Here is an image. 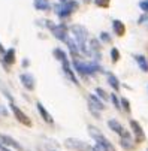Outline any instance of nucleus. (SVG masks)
Returning <instances> with one entry per match:
<instances>
[{
  "label": "nucleus",
  "mask_w": 148,
  "mask_h": 151,
  "mask_svg": "<svg viewBox=\"0 0 148 151\" xmlns=\"http://www.w3.org/2000/svg\"><path fill=\"white\" fill-rule=\"evenodd\" d=\"M70 32H72V35H73V39L78 42L81 52H82V54H88V47L85 45L87 37H88V30H87V27L82 26V24H72V26H70Z\"/></svg>",
  "instance_id": "1"
},
{
  "label": "nucleus",
  "mask_w": 148,
  "mask_h": 151,
  "mask_svg": "<svg viewBox=\"0 0 148 151\" xmlns=\"http://www.w3.org/2000/svg\"><path fill=\"white\" fill-rule=\"evenodd\" d=\"M72 66H73V69L82 78H87L90 75H94L96 72H102V68L99 66L97 63H85V61H81L79 58H73Z\"/></svg>",
  "instance_id": "2"
},
{
  "label": "nucleus",
  "mask_w": 148,
  "mask_h": 151,
  "mask_svg": "<svg viewBox=\"0 0 148 151\" xmlns=\"http://www.w3.org/2000/svg\"><path fill=\"white\" fill-rule=\"evenodd\" d=\"M79 8V3L76 2V0H69V2H66V3H58V5H55L54 6V9H55V14L60 17V18H68V17H70L76 9Z\"/></svg>",
  "instance_id": "3"
},
{
  "label": "nucleus",
  "mask_w": 148,
  "mask_h": 151,
  "mask_svg": "<svg viewBox=\"0 0 148 151\" xmlns=\"http://www.w3.org/2000/svg\"><path fill=\"white\" fill-rule=\"evenodd\" d=\"M65 147L68 150H72V151H93V147L87 142H84L81 139H76V138H68L65 139Z\"/></svg>",
  "instance_id": "4"
},
{
  "label": "nucleus",
  "mask_w": 148,
  "mask_h": 151,
  "mask_svg": "<svg viewBox=\"0 0 148 151\" xmlns=\"http://www.w3.org/2000/svg\"><path fill=\"white\" fill-rule=\"evenodd\" d=\"M9 108H11V111H12V114H14V117L17 118V121H19L23 126H27V127H32V120L27 117V114H24L23 111L19 109V108L14 103V102H11V105H9Z\"/></svg>",
  "instance_id": "5"
},
{
  "label": "nucleus",
  "mask_w": 148,
  "mask_h": 151,
  "mask_svg": "<svg viewBox=\"0 0 148 151\" xmlns=\"http://www.w3.org/2000/svg\"><path fill=\"white\" fill-rule=\"evenodd\" d=\"M51 33L54 35V37L57 39V40H60V42H66L68 39H69V36H68V26L66 24H55L52 29H51Z\"/></svg>",
  "instance_id": "6"
},
{
  "label": "nucleus",
  "mask_w": 148,
  "mask_h": 151,
  "mask_svg": "<svg viewBox=\"0 0 148 151\" xmlns=\"http://www.w3.org/2000/svg\"><path fill=\"white\" fill-rule=\"evenodd\" d=\"M100 50H102V47H100V40L96 39V37L90 39V44H88V55H91V57L94 58V61L100 60V57H102Z\"/></svg>",
  "instance_id": "7"
},
{
  "label": "nucleus",
  "mask_w": 148,
  "mask_h": 151,
  "mask_svg": "<svg viewBox=\"0 0 148 151\" xmlns=\"http://www.w3.org/2000/svg\"><path fill=\"white\" fill-rule=\"evenodd\" d=\"M19 81H21L23 87H24L27 91H33L34 87H36V79H34V76H33L30 72L21 73V75H19Z\"/></svg>",
  "instance_id": "8"
},
{
  "label": "nucleus",
  "mask_w": 148,
  "mask_h": 151,
  "mask_svg": "<svg viewBox=\"0 0 148 151\" xmlns=\"http://www.w3.org/2000/svg\"><path fill=\"white\" fill-rule=\"evenodd\" d=\"M15 55H17V52H15V48H9V50H6L5 51V54H2V58H0V63L3 64V66L6 68V70L9 72V69H11V66L15 63Z\"/></svg>",
  "instance_id": "9"
},
{
  "label": "nucleus",
  "mask_w": 148,
  "mask_h": 151,
  "mask_svg": "<svg viewBox=\"0 0 148 151\" xmlns=\"http://www.w3.org/2000/svg\"><path fill=\"white\" fill-rule=\"evenodd\" d=\"M108 127L111 129V130L114 132V133H117L120 138H126V136H130V133L126 130V129L123 127V124L120 123V121H117V120H109L108 121Z\"/></svg>",
  "instance_id": "10"
},
{
  "label": "nucleus",
  "mask_w": 148,
  "mask_h": 151,
  "mask_svg": "<svg viewBox=\"0 0 148 151\" xmlns=\"http://www.w3.org/2000/svg\"><path fill=\"white\" fill-rule=\"evenodd\" d=\"M129 124H130V129H132V133L135 135V141L136 142H144L145 141V133H144L142 126L136 120H130Z\"/></svg>",
  "instance_id": "11"
},
{
  "label": "nucleus",
  "mask_w": 148,
  "mask_h": 151,
  "mask_svg": "<svg viewBox=\"0 0 148 151\" xmlns=\"http://www.w3.org/2000/svg\"><path fill=\"white\" fill-rule=\"evenodd\" d=\"M0 142H2L3 145L12 148V150H17V151H24V148L21 147L14 138H11L9 135H3V133H0Z\"/></svg>",
  "instance_id": "12"
},
{
  "label": "nucleus",
  "mask_w": 148,
  "mask_h": 151,
  "mask_svg": "<svg viewBox=\"0 0 148 151\" xmlns=\"http://www.w3.org/2000/svg\"><path fill=\"white\" fill-rule=\"evenodd\" d=\"M105 100H102L97 94H90L88 96V108H93V109H96V111H103L105 108V103H103Z\"/></svg>",
  "instance_id": "13"
},
{
  "label": "nucleus",
  "mask_w": 148,
  "mask_h": 151,
  "mask_svg": "<svg viewBox=\"0 0 148 151\" xmlns=\"http://www.w3.org/2000/svg\"><path fill=\"white\" fill-rule=\"evenodd\" d=\"M61 64H63V70H65L66 76H68L73 84H76V85H78V84H79V82H78V78L75 76V72L72 70V66H70L69 60H63V61H61Z\"/></svg>",
  "instance_id": "14"
},
{
  "label": "nucleus",
  "mask_w": 148,
  "mask_h": 151,
  "mask_svg": "<svg viewBox=\"0 0 148 151\" xmlns=\"http://www.w3.org/2000/svg\"><path fill=\"white\" fill-rule=\"evenodd\" d=\"M36 108H37V112H39V115H40L42 118H44V121H45V123H48V124H52V123H54L52 115L47 111V108H45L44 105H42L40 102H37V103H36Z\"/></svg>",
  "instance_id": "15"
},
{
  "label": "nucleus",
  "mask_w": 148,
  "mask_h": 151,
  "mask_svg": "<svg viewBox=\"0 0 148 151\" xmlns=\"http://www.w3.org/2000/svg\"><path fill=\"white\" fill-rule=\"evenodd\" d=\"M66 45H68V48H69L72 57H73V58H79V52H81V50H79L78 42H76L75 39H68V40H66Z\"/></svg>",
  "instance_id": "16"
},
{
  "label": "nucleus",
  "mask_w": 148,
  "mask_h": 151,
  "mask_svg": "<svg viewBox=\"0 0 148 151\" xmlns=\"http://www.w3.org/2000/svg\"><path fill=\"white\" fill-rule=\"evenodd\" d=\"M112 30L117 36H124L126 35V26L121 19H112Z\"/></svg>",
  "instance_id": "17"
},
{
  "label": "nucleus",
  "mask_w": 148,
  "mask_h": 151,
  "mask_svg": "<svg viewBox=\"0 0 148 151\" xmlns=\"http://www.w3.org/2000/svg\"><path fill=\"white\" fill-rule=\"evenodd\" d=\"M33 6H34L36 11H42V12L51 11V3H50V0H33Z\"/></svg>",
  "instance_id": "18"
},
{
  "label": "nucleus",
  "mask_w": 148,
  "mask_h": 151,
  "mask_svg": "<svg viewBox=\"0 0 148 151\" xmlns=\"http://www.w3.org/2000/svg\"><path fill=\"white\" fill-rule=\"evenodd\" d=\"M133 58H135L136 64L139 66V69H141L142 72H148V58H147L145 55H142V54H135Z\"/></svg>",
  "instance_id": "19"
},
{
  "label": "nucleus",
  "mask_w": 148,
  "mask_h": 151,
  "mask_svg": "<svg viewBox=\"0 0 148 151\" xmlns=\"http://www.w3.org/2000/svg\"><path fill=\"white\" fill-rule=\"evenodd\" d=\"M135 144H136V141H133L132 136L120 138V145H121V148L126 150V151H132V150L135 148Z\"/></svg>",
  "instance_id": "20"
},
{
  "label": "nucleus",
  "mask_w": 148,
  "mask_h": 151,
  "mask_svg": "<svg viewBox=\"0 0 148 151\" xmlns=\"http://www.w3.org/2000/svg\"><path fill=\"white\" fill-rule=\"evenodd\" d=\"M106 78H108V84L112 87V90H114V91H118V90H120V87H121L118 78H117L114 73H111V72H108V73H106Z\"/></svg>",
  "instance_id": "21"
},
{
  "label": "nucleus",
  "mask_w": 148,
  "mask_h": 151,
  "mask_svg": "<svg viewBox=\"0 0 148 151\" xmlns=\"http://www.w3.org/2000/svg\"><path fill=\"white\" fill-rule=\"evenodd\" d=\"M93 151H114L112 147H109L108 144H105V142H96V145L93 147Z\"/></svg>",
  "instance_id": "22"
},
{
  "label": "nucleus",
  "mask_w": 148,
  "mask_h": 151,
  "mask_svg": "<svg viewBox=\"0 0 148 151\" xmlns=\"http://www.w3.org/2000/svg\"><path fill=\"white\" fill-rule=\"evenodd\" d=\"M52 55L58 60V61H63V60H68V55H66V52L63 51L61 48H54L52 50Z\"/></svg>",
  "instance_id": "23"
},
{
  "label": "nucleus",
  "mask_w": 148,
  "mask_h": 151,
  "mask_svg": "<svg viewBox=\"0 0 148 151\" xmlns=\"http://www.w3.org/2000/svg\"><path fill=\"white\" fill-rule=\"evenodd\" d=\"M87 129H88V133H90V136H91V138H93L94 141H96V139H97V138H99L100 135H103V133H102V132L99 130L97 127H94V126H91V124H90V126H88Z\"/></svg>",
  "instance_id": "24"
},
{
  "label": "nucleus",
  "mask_w": 148,
  "mask_h": 151,
  "mask_svg": "<svg viewBox=\"0 0 148 151\" xmlns=\"http://www.w3.org/2000/svg\"><path fill=\"white\" fill-rule=\"evenodd\" d=\"M96 94H97L102 100H105V102H106V100H111V96H108V93L105 91L103 88H100V87H97V88H96Z\"/></svg>",
  "instance_id": "25"
},
{
  "label": "nucleus",
  "mask_w": 148,
  "mask_h": 151,
  "mask_svg": "<svg viewBox=\"0 0 148 151\" xmlns=\"http://www.w3.org/2000/svg\"><path fill=\"white\" fill-rule=\"evenodd\" d=\"M99 39L103 42V44H111V42H112V37L109 36L108 32H102V33L99 35Z\"/></svg>",
  "instance_id": "26"
},
{
  "label": "nucleus",
  "mask_w": 148,
  "mask_h": 151,
  "mask_svg": "<svg viewBox=\"0 0 148 151\" xmlns=\"http://www.w3.org/2000/svg\"><path fill=\"white\" fill-rule=\"evenodd\" d=\"M0 91H2L5 96H6V99H9V102H14V99H12V94H11V91L6 88V85L5 84H2V81H0Z\"/></svg>",
  "instance_id": "27"
},
{
  "label": "nucleus",
  "mask_w": 148,
  "mask_h": 151,
  "mask_svg": "<svg viewBox=\"0 0 148 151\" xmlns=\"http://www.w3.org/2000/svg\"><path fill=\"white\" fill-rule=\"evenodd\" d=\"M111 58H112V63H117L120 60V51L117 48H111Z\"/></svg>",
  "instance_id": "28"
},
{
  "label": "nucleus",
  "mask_w": 148,
  "mask_h": 151,
  "mask_svg": "<svg viewBox=\"0 0 148 151\" xmlns=\"http://www.w3.org/2000/svg\"><path fill=\"white\" fill-rule=\"evenodd\" d=\"M121 108H123L126 112H130V102L126 99V97H121Z\"/></svg>",
  "instance_id": "29"
},
{
  "label": "nucleus",
  "mask_w": 148,
  "mask_h": 151,
  "mask_svg": "<svg viewBox=\"0 0 148 151\" xmlns=\"http://www.w3.org/2000/svg\"><path fill=\"white\" fill-rule=\"evenodd\" d=\"M111 102L114 103V106L117 109H121V100L117 99V94H111Z\"/></svg>",
  "instance_id": "30"
},
{
  "label": "nucleus",
  "mask_w": 148,
  "mask_h": 151,
  "mask_svg": "<svg viewBox=\"0 0 148 151\" xmlns=\"http://www.w3.org/2000/svg\"><path fill=\"white\" fill-rule=\"evenodd\" d=\"M109 2H111V0H94V3L99 8H108L109 6Z\"/></svg>",
  "instance_id": "31"
},
{
  "label": "nucleus",
  "mask_w": 148,
  "mask_h": 151,
  "mask_svg": "<svg viewBox=\"0 0 148 151\" xmlns=\"http://www.w3.org/2000/svg\"><path fill=\"white\" fill-rule=\"evenodd\" d=\"M139 8L144 14H148V0H141L139 2Z\"/></svg>",
  "instance_id": "32"
},
{
  "label": "nucleus",
  "mask_w": 148,
  "mask_h": 151,
  "mask_svg": "<svg viewBox=\"0 0 148 151\" xmlns=\"http://www.w3.org/2000/svg\"><path fill=\"white\" fill-rule=\"evenodd\" d=\"M8 109H6V106H3L2 103H0V115H3V117H8Z\"/></svg>",
  "instance_id": "33"
},
{
  "label": "nucleus",
  "mask_w": 148,
  "mask_h": 151,
  "mask_svg": "<svg viewBox=\"0 0 148 151\" xmlns=\"http://www.w3.org/2000/svg\"><path fill=\"white\" fill-rule=\"evenodd\" d=\"M145 21H148V14H144L142 17H139V19H138V23H139V24H144Z\"/></svg>",
  "instance_id": "34"
},
{
  "label": "nucleus",
  "mask_w": 148,
  "mask_h": 151,
  "mask_svg": "<svg viewBox=\"0 0 148 151\" xmlns=\"http://www.w3.org/2000/svg\"><path fill=\"white\" fill-rule=\"evenodd\" d=\"M0 151H12L9 147H6V145H3L2 142H0Z\"/></svg>",
  "instance_id": "35"
},
{
  "label": "nucleus",
  "mask_w": 148,
  "mask_h": 151,
  "mask_svg": "<svg viewBox=\"0 0 148 151\" xmlns=\"http://www.w3.org/2000/svg\"><path fill=\"white\" fill-rule=\"evenodd\" d=\"M5 47H3V44H2V42H0V54H5Z\"/></svg>",
  "instance_id": "36"
},
{
  "label": "nucleus",
  "mask_w": 148,
  "mask_h": 151,
  "mask_svg": "<svg viewBox=\"0 0 148 151\" xmlns=\"http://www.w3.org/2000/svg\"><path fill=\"white\" fill-rule=\"evenodd\" d=\"M29 64H30V61H29V60H24V61H23V66H24V68H26V66H29Z\"/></svg>",
  "instance_id": "37"
},
{
  "label": "nucleus",
  "mask_w": 148,
  "mask_h": 151,
  "mask_svg": "<svg viewBox=\"0 0 148 151\" xmlns=\"http://www.w3.org/2000/svg\"><path fill=\"white\" fill-rule=\"evenodd\" d=\"M60 2H61V3H66V2H69V0H60Z\"/></svg>",
  "instance_id": "38"
},
{
  "label": "nucleus",
  "mask_w": 148,
  "mask_h": 151,
  "mask_svg": "<svg viewBox=\"0 0 148 151\" xmlns=\"http://www.w3.org/2000/svg\"><path fill=\"white\" fill-rule=\"evenodd\" d=\"M48 151H58V150H48Z\"/></svg>",
  "instance_id": "39"
},
{
  "label": "nucleus",
  "mask_w": 148,
  "mask_h": 151,
  "mask_svg": "<svg viewBox=\"0 0 148 151\" xmlns=\"http://www.w3.org/2000/svg\"><path fill=\"white\" fill-rule=\"evenodd\" d=\"M147 151H148V150H147Z\"/></svg>",
  "instance_id": "40"
}]
</instances>
